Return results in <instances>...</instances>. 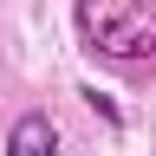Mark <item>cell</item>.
<instances>
[{
  "instance_id": "cell-1",
  "label": "cell",
  "mask_w": 156,
  "mask_h": 156,
  "mask_svg": "<svg viewBox=\"0 0 156 156\" xmlns=\"http://www.w3.org/2000/svg\"><path fill=\"white\" fill-rule=\"evenodd\" d=\"M78 39L111 65H136L156 52V0H78Z\"/></svg>"
},
{
  "instance_id": "cell-2",
  "label": "cell",
  "mask_w": 156,
  "mask_h": 156,
  "mask_svg": "<svg viewBox=\"0 0 156 156\" xmlns=\"http://www.w3.org/2000/svg\"><path fill=\"white\" fill-rule=\"evenodd\" d=\"M7 156H58V124H52L46 111H26L7 130Z\"/></svg>"
}]
</instances>
